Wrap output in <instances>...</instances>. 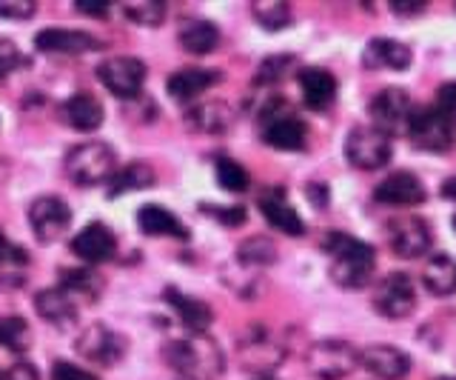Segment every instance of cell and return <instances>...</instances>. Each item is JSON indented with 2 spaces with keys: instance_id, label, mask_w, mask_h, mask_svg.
Returning <instances> with one entry per match:
<instances>
[{
  "instance_id": "cell-1",
  "label": "cell",
  "mask_w": 456,
  "mask_h": 380,
  "mask_svg": "<svg viewBox=\"0 0 456 380\" xmlns=\"http://www.w3.org/2000/svg\"><path fill=\"white\" fill-rule=\"evenodd\" d=\"M325 252L331 258V277L342 289H362L374 275L377 255L365 241L331 232L325 237Z\"/></svg>"
},
{
  "instance_id": "cell-2",
  "label": "cell",
  "mask_w": 456,
  "mask_h": 380,
  "mask_svg": "<svg viewBox=\"0 0 456 380\" xmlns=\"http://www.w3.org/2000/svg\"><path fill=\"white\" fill-rule=\"evenodd\" d=\"M163 358L180 377L189 380H214L223 375L225 366L220 346L208 335H191L183 337V341L166 343Z\"/></svg>"
},
{
  "instance_id": "cell-3",
  "label": "cell",
  "mask_w": 456,
  "mask_h": 380,
  "mask_svg": "<svg viewBox=\"0 0 456 380\" xmlns=\"http://www.w3.org/2000/svg\"><path fill=\"white\" fill-rule=\"evenodd\" d=\"M66 172L80 186H97L118 175V154L109 144H80L66 154Z\"/></svg>"
},
{
  "instance_id": "cell-4",
  "label": "cell",
  "mask_w": 456,
  "mask_h": 380,
  "mask_svg": "<svg viewBox=\"0 0 456 380\" xmlns=\"http://www.w3.org/2000/svg\"><path fill=\"white\" fill-rule=\"evenodd\" d=\"M360 366V351L348 341H317L308 349V372L320 380H342Z\"/></svg>"
},
{
  "instance_id": "cell-5",
  "label": "cell",
  "mask_w": 456,
  "mask_h": 380,
  "mask_svg": "<svg viewBox=\"0 0 456 380\" xmlns=\"http://www.w3.org/2000/svg\"><path fill=\"white\" fill-rule=\"evenodd\" d=\"M391 137L382 135L377 126H356V129L348 132L346 140V158L351 166L365 169V172H374V169H382L391 161Z\"/></svg>"
},
{
  "instance_id": "cell-6",
  "label": "cell",
  "mask_w": 456,
  "mask_h": 380,
  "mask_svg": "<svg viewBox=\"0 0 456 380\" xmlns=\"http://www.w3.org/2000/svg\"><path fill=\"white\" fill-rule=\"evenodd\" d=\"M97 80L114 95L123 97V101H132V97L140 95L142 83H146V63L137 58H111L106 63L97 66Z\"/></svg>"
},
{
  "instance_id": "cell-7",
  "label": "cell",
  "mask_w": 456,
  "mask_h": 380,
  "mask_svg": "<svg viewBox=\"0 0 456 380\" xmlns=\"http://www.w3.org/2000/svg\"><path fill=\"white\" fill-rule=\"evenodd\" d=\"M453 132L451 123L439 115L434 106L428 109H413V115L408 120V135L413 140V146H419L425 152H448L453 149Z\"/></svg>"
},
{
  "instance_id": "cell-8",
  "label": "cell",
  "mask_w": 456,
  "mask_h": 380,
  "mask_svg": "<svg viewBox=\"0 0 456 380\" xmlns=\"http://www.w3.org/2000/svg\"><path fill=\"white\" fill-rule=\"evenodd\" d=\"M374 306L377 312L391 318V320H403L408 318L413 309H417V292L405 272H391L379 280L377 294H374Z\"/></svg>"
},
{
  "instance_id": "cell-9",
  "label": "cell",
  "mask_w": 456,
  "mask_h": 380,
  "mask_svg": "<svg viewBox=\"0 0 456 380\" xmlns=\"http://www.w3.org/2000/svg\"><path fill=\"white\" fill-rule=\"evenodd\" d=\"M368 112L382 135H394L399 129H408V120L413 115V103L405 89L391 87V89H382L379 95L370 97Z\"/></svg>"
},
{
  "instance_id": "cell-10",
  "label": "cell",
  "mask_w": 456,
  "mask_h": 380,
  "mask_svg": "<svg viewBox=\"0 0 456 380\" xmlns=\"http://www.w3.org/2000/svg\"><path fill=\"white\" fill-rule=\"evenodd\" d=\"M28 223H32L35 237L40 244L57 241L71 223V209L57 194H43L32 206H28Z\"/></svg>"
},
{
  "instance_id": "cell-11",
  "label": "cell",
  "mask_w": 456,
  "mask_h": 380,
  "mask_svg": "<svg viewBox=\"0 0 456 380\" xmlns=\"http://www.w3.org/2000/svg\"><path fill=\"white\" fill-rule=\"evenodd\" d=\"M388 244L394 249V255L399 258H408V260H417L422 258L428 249L434 244V235H431V227L422 220V218H399V220H391L388 227Z\"/></svg>"
},
{
  "instance_id": "cell-12",
  "label": "cell",
  "mask_w": 456,
  "mask_h": 380,
  "mask_svg": "<svg viewBox=\"0 0 456 380\" xmlns=\"http://www.w3.org/2000/svg\"><path fill=\"white\" fill-rule=\"evenodd\" d=\"M308 129L305 123L299 120L294 112L289 109H268L263 118V140L274 149L285 152H297L305 146Z\"/></svg>"
},
{
  "instance_id": "cell-13",
  "label": "cell",
  "mask_w": 456,
  "mask_h": 380,
  "mask_svg": "<svg viewBox=\"0 0 456 380\" xmlns=\"http://www.w3.org/2000/svg\"><path fill=\"white\" fill-rule=\"evenodd\" d=\"M123 337L118 332H111L103 323H92V326H86L77 337V355L92 360V363H100V366H111L123 358Z\"/></svg>"
},
{
  "instance_id": "cell-14",
  "label": "cell",
  "mask_w": 456,
  "mask_h": 380,
  "mask_svg": "<svg viewBox=\"0 0 456 380\" xmlns=\"http://www.w3.org/2000/svg\"><path fill=\"white\" fill-rule=\"evenodd\" d=\"M360 366L379 380H403L411 372V358L396 346L377 343L360 351Z\"/></svg>"
},
{
  "instance_id": "cell-15",
  "label": "cell",
  "mask_w": 456,
  "mask_h": 380,
  "mask_svg": "<svg viewBox=\"0 0 456 380\" xmlns=\"http://www.w3.org/2000/svg\"><path fill=\"white\" fill-rule=\"evenodd\" d=\"M374 198L385 206H419L428 192L413 172H394L374 189Z\"/></svg>"
},
{
  "instance_id": "cell-16",
  "label": "cell",
  "mask_w": 456,
  "mask_h": 380,
  "mask_svg": "<svg viewBox=\"0 0 456 380\" xmlns=\"http://www.w3.org/2000/svg\"><path fill=\"white\" fill-rule=\"evenodd\" d=\"M240 360L251 372H271L277 369L282 360V349L274 343V337L263 329H254L246 341H240Z\"/></svg>"
},
{
  "instance_id": "cell-17",
  "label": "cell",
  "mask_w": 456,
  "mask_h": 380,
  "mask_svg": "<svg viewBox=\"0 0 456 380\" xmlns=\"http://www.w3.org/2000/svg\"><path fill=\"white\" fill-rule=\"evenodd\" d=\"M114 249H118V241H114V232L106 223H89L71 241V252L86 263H106L114 255Z\"/></svg>"
},
{
  "instance_id": "cell-18",
  "label": "cell",
  "mask_w": 456,
  "mask_h": 380,
  "mask_svg": "<svg viewBox=\"0 0 456 380\" xmlns=\"http://www.w3.org/2000/svg\"><path fill=\"white\" fill-rule=\"evenodd\" d=\"M35 46L52 54H83V52L103 49V44L94 35L75 32V29H43L35 37Z\"/></svg>"
},
{
  "instance_id": "cell-19",
  "label": "cell",
  "mask_w": 456,
  "mask_h": 380,
  "mask_svg": "<svg viewBox=\"0 0 456 380\" xmlns=\"http://www.w3.org/2000/svg\"><path fill=\"white\" fill-rule=\"evenodd\" d=\"M260 212L263 218L271 223L274 229H280L282 235H291V237H299L305 232V223L303 218L297 215V209L285 201V194L280 189H271L260 198Z\"/></svg>"
},
{
  "instance_id": "cell-20",
  "label": "cell",
  "mask_w": 456,
  "mask_h": 380,
  "mask_svg": "<svg viewBox=\"0 0 456 380\" xmlns=\"http://www.w3.org/2000/svg\"><path fill=\"white\" fill-rule=\"evenodd\" d=\"M411 61H413L411 49L391 37H374L362 54L365 69H394V72H405Z\"/></svg>"
},
{
  "instance_id": "cell-21",
  "label": "cell",
  "mask_w": 456,
  "mask_h": 380,
  "mask_svg": "<svg viewBox=\"0 0 456 380\" xmlns=\"http://www.w3.org/2000/svg\"><path fill=\"white\" fill-rule=\"evenodd\" d=\"M214 83H220V72L189 66V69H180V72H175L168 78V95L175 97V101H180V103H191L206 89H211Z\"/></svg>"
},
{
  "instance_id": "cell-22",
  "label": "cell",
  "mask_w": 456,
  "mask_h": 380,
  "mask_svg": "<svg viewBox=\"0 0 456 380\" xmlns=\"http://www.w3.org/2000/svg\"><path fill=\"white\" fill-rule=\"evenodd\" d=\"M185 123L191 126L197 132H206V135H220L228 132L234 123V109L223 103V101H206V103H197L189 115H185Z\"/></svg>"
},
{
  "instance_id": "cell-23",
  "label": "cell",
  "mask_w": 456,
  "mask_h": 380,
  "mask_svg": "<svg viewBox=\"0 0 456 380\" xmlns=\"http://www.w3.org/2000/svg\"><path fill=\"white\" fill-rule=\"evenodd\" d=\"M35 309L40 318H46L49 323H57V326H63V323H71L77 318V301L75 294L69 289L57 286V289H43L37 298H35Z\"/></svg>"
},
{
  "instance_id": "cell-24",
  "label": "cell",
  "mask_w": 456,
  "mask_h": 380,
  "mask_svg": "<svg viewBox=\"0 0 456 380\" xmlns=\"http://www.w3.org/2000/svg\"><path fill=\"white\" fill-rule=\"evenodd\" d=\"M299 89H303V97L311 109H328L337 97V78L325 69H303L299 72Z\"/></svg>"
},
{
  "instance_id": "cell-25",
  "label": "cell",
  "mask_w": 456,
  "mask_h": 380,
  "mask_svg": "<svg viewBox=\"0 0 456 380\" xmlns=\"http://www.w3.org/2000/svg\"><path fill=\"white\" fill-rule=\"evenodd\" d=\"M166 301L171 303V309H175L177 318L183 320V326H185V329H191L194 335H203V332L211 326L214 312H211V309H208L203 301L189 298V294H183V292L175 289V286H168V289H166Z\"/></svg>"
},
{
  "instance_id": "cell-26",
  "label": "cell",
  "mask_w": 456,
  "mask_h": 380,
  "mask_svg": "<svg viewBox=\"0 0 456 380\" xmlns=\"http://www.w3.org/2000/svg\"><path fill=\"white\" fill-rule=\"evenodd\" d=\"M137 227L140 232H146L151 237H177V241H185L189 232H185L183 223L168 212V209L157 206V203H149L142 206L137 212Z\"/></svg>"
},
{
  "instance_id": "cell-27",
  "label": "cell",
  "mask_w": 456,
  "mask_h": 380,
  "mask_svg": "<svg viewBox=\"0 0 456 380\" xmlns=\"http://www.w3.org/2000/svg\"><path fill=\"white\" fill-rule=\"evenodd\" d=\"M63 115L69 120V126H75L80 132H94L100 123H103V106H100L97 97L92 95H75L69 97L63 106Z\"/></svg>"
},
{
  "instance_id": "cell-28",
  "label": "cell",
  "mask_w": 456,
  "mask_h": 380,
  "mask_svg": "<svg viewBox=\"0 0 456 380\" xmlns=\"http://www.w3.org/2000/svg\"><path fill=\"white\" fill-rule=\"evenodd\" d=\"M177 37H180V46L185 52H191V54H208L220 44L217 26L208 23V21H185L180 26Z\"/></svg>"
},
{
  "instance_id": "cell-29",
  "label": "cell",
  "mask_w": 456,
  "mask_h": 380,
  "mask_svg": "<svg viewBox=\"0 0 456 380\" xmlns=\"http://www.w3.org/2000/svg\"><path fill=\"white\" fill-rule=\"evenodd\" d=\"M422 284L431 294H445L456 292V263L448 255H431V260L425 263V272H422Z\"/></svg>"
},
{
  "instance_id": "cell-30",
  "label": "cell",
  "mask_w": 456,
  "mask_h": 380,
  "mask_svg": "<svg viewBox=\"0 0 456 380\" xmlns=\"http://www.w3.org/2000/svg\"><path fill=\"white\" fill-rule=\"evenodd\" d=\"M154 186V172L146 163H128L123 169H118V175L111 178L109 186V198H118V194L134 192V189H149Z\"/></svg>"
},
{
  "instance_id": "cell-31",
  "label": "cell",
  "mask_w": 456,
  "mask_h": 380,
  "mask_svg": "<svg viewBox=\"0 0 456 380\" xmlns=\"http://www.w3.org/2000/svg\"><path fill=\"white\" fill-rule=\"evenodd\" d=\"M254 18L260 21V26L265 29L277 32V29H285V26L291 23V6L282 4V0H260V4L251 6Z\"/></svg>"
},
{
  "instance_id": "cell-32",
  "label": "cell",
  "mask_w": 456,
  "mask_h": 380,
  "mask_svg": "<svg viewBox=\"0 0 456 380\" xmlns=\"http://www.w3.org/2000/svg\"><path fill=\"white\" fill-rule=\"evenodd\" d=\"M237 255L242 263H248V266H271L277 260V246L271 244L268 237L256 235V237H248V241L240 244Z\"/></svg>"
},
{
  "instance_id": "cell-33",
  "label": "cell",
  "mask_w": 456,
  "mask_h": 380,
  "mask_svg": "<svg viewBox=\"0 0 456 380\" xmlns=\"http://www.w3.org/2000/svg\"><path fill=\"white\" fill-rule=\"evenodd\" d=\"M32 332L20 318H0V346L9 351H26Z\"/></svg>"
},
{
  "instance_id": "cell-34",
  "label": "cell",
  "mask_w": 456,
  "mask_h": 380,
  "mask_svg": "<svg viewBox=\"0 0 456 380\" xmlns=\"http://www.w3.org/2000/svg\"><path fill=\"white\" fill-rule=\"evenodd\" d=\"M123 15L140 26H160L166 18V4L160 0H140V4H126Z\"/></svg>"
},
{
  "instance_id": "cell-35",
  "label": "cell",
  "mask_w": 456,
  "mask_h": 380,
  "mask_svg": "<svg viewBox=\"0 0 456 380\" xmlns=\"http://www.w3.org/2000/svg\"><path fill=\"white\" fill-rule=\"evenodd\" d=\"M217 180H220V186L225 189V192H246L248 189V183H251V178H248V172L242 169L237 161H232V158H220L217 161Z\"/></svg>"
},
{
  "instance_id": "cell-36",
  "label": "cell",
  "mask_w": 456,
  "mask_h": 380,
  "mask_svg": "<svg viewBox=\"0 0 456 380\" xmlns=\"http://www.w3.org/2000/svg\"><path fill=\"white\" fill-rule=\"evenodd\" d=\"M63 289H69L71 294H75V298H94V294L100 292V280H97V275L86 272V269L66 272Z\"/></svg>"
},
{
  "instance_id": "cell-37",
  "label": "cell",
  "mask_w": 456,
  "mask_h": 380,
  "mask_svg": "<svg viewBox=\"0 0 456 380\" xmlns=\"http://www.w3.org/2000/svg\"><path fill=\"white\" fill-rule=\"evenodd\" d=\"M434 109L451 123V129H456V83H445V87L439 89Z\"/></svg>"
},
{
  "instance_id": "cell-38",
  "label": "cell",
  "mask_w": 456,
  "mask_h": 380,
  "mask_svg": "<svg viewBox=\"0 0 456 380\" xmlns=\"http://www.w3.org/2000/svg\"><path fill=\"white\" fill-rule=\"evenodd\" d=\"M37 12V6L32 0H0V18L6 21H28Z\"/></svg>"
},
{
  "instance_id": "cell-39",
  "label": "cell",
  "mask_w": 456,
  "mask_h": 380,
  "mask_svg": "<svg viewBox=\"0 0 456 380\" xmlns=\"http://www.w3.org/2000/svg\"><path fill=\"white\" fill-rule=\"evenodd\" d=\"M20 49L12 44L9 37H0V78H6L9 72L20 66Z\"/></svg>"
},
{
  "instance_id": "cell-40",
  "label": "cell",
  "mask_w": 456,
  "mask_h": 380,
  "mask_svg": "<svg viewBox=\"0 0 456 380\" xmlns=\"http://www.w3.org/2000/svg\"><path fill=\"white\" fill-rule=\"evenodd\" d=\"M291 63H294V58H268V61H263L256 80H260V83H274V80H280L285 75V69H289Z\"/></svg>"
},
{
  "instance_id": "cell-41",
  "label": "cell",
  "mask_w": 456,
  "mask_h": 380,
  "mask_svg": "<svg viewBox=\"0 0 456 380\" xmlns=\"http://www.w3.org/2000/svg\"><path fill=\"white\" fill-rule=\"evenodd\" d=\"M52 380H97V377L92 372L77 369V366L66 363V360H57L54 369H52Z\"/></svg>"
},
{
  "instance_id": "cell-42",
  "label": "cell",
  "mask_w": 456,
  "mask_h": 380,
  "mask_svg": "<svg viewBox=\"0 0 456 380\" xmlns=\"http://www.w3.org/2000/svg\"><path fill=\"white\" fill-rule=\"evenodd\" d=\"M0 380H40V372L32 363L20 360V363H14V366H9V369L0 372Z\"/></svg>"
},
{
  "instance_id": "cell-43",
  "label": "cell",
  "mask_w": 456,
  "mask_h": 380,
  "mask_svg": "<svg viewBox=\"0 0 456 380\" xmlns=\"http://www.w3.org/2000/svg\"><path fill=\"white\" fill-rule=\"evenodd\" d=\"M206 212L211 218L228 223V227H237V223L246 220V209H242V206H228V209H211V206H206Z\"/></svg>"
},
{
  "instance_id": "cell-44",
  "label": "cell",
  "mask_w": 456,
  "mask_h": 380,
  "mask_svg": "<svg viewBox=\"0 0 456 380\" xmlns=\"http://www.w3.org/2000/svg\"><path fill=\"white\" fill-rule=\"evenodd\" d=\"M14 260L23 263V260H26V255H23V252L9 241L6 235H0V266H4V263H14Z\"/></svg>"
},
{
  "instance_id": "cell-45",
  "label": "cell",
  "mask_w": 456,
  "mask_h": 380,
  "mask_svg": "<svg viewBox=\"0 0 456 380\" xmlns=\"http://www.w3.org/2000/svg\"><path fill=\"white\" fill-rule=\"evenodd\" d=\"M391 9L396 15H417V12H425L428 4H391Z\"/></svg>"
},
{
  "instance_id": "cell-46",
  "label": "cell",
  "mask_w": 456,
  "mask_h": 380,
  "mask_svg": "<svg viewBox=\"0 0 456 380\" xmlns=\"http://www.w3.org/2000/svg\"><path fill=\"white\" fill-rule=\"evenodd\" d=\"M77 12H86V15H94V18H97V15L103 18L106 12H109V6H106V4H97V6H94V4H77Z\"/></svg>"
},
{
  "instance_id": "cell-47",
  "label": "cell",
  "mask_w": 456,
  "mask_h": 380,
  "mask_svg": "<svg viewBox=\"0 0 456 380\" xmlns=\"http://www.w3.org/2000/svg\"><path fill=\"white\" fill-rule=\"evenodd\" d=\"M442 198L456 201V175H453V178H448L445 183H442Z\"/></svg>"
},
{
  "instance_id": "cell-48",
  "label": "cell",
  "mask_w": 456,
  "mask_h": 380,
  "mask_svg": "<svg viewBox=\"0 0 456 380\" xmlns=\"http://www.w3.org/2000/svg\"><path fill=\"white\" fill-rule=\"evenodd\" d=\"M434 380H453V377H434Z\"/></svg>"
},
{
  "instance_id": "cell-49",
  "label": "cell",
  "mask_w": 456,
  "mask_h": 380,
  "mask_svg": "<svg viewBox=\"0 0 456 380\" xmlns=\"http://www.w3.org/2000/svg\"><path fill=\"white\" fill-rule=\"evenodd\" d=\"M453 229H456V215H453Z\"/></svg>"
},
{
  "instance_id": "cell-50",
  "label": "cell",
  "mask_w": 456,
  "mask_h": 380,
  "mask_svg": "<svg viewBox=\"0 0 456 380\" xmlns=\"http://www.w3.org/2000/svg\"><path fill=\"white\" fill-rule=\"evenodd\" d=\"M260 380H274V377H260Z\"/></svg>"
},
{
  "instance_id": "cell-51",
  "label": "cell",
  "mask_w": 456,
  "mask_h": 380,
  "mask_svg": "<svg viewBox=\"0 0 456 380\" xmlns=\"http://www.w3.org/2000/svg\"><path fill=\"white\" fill-rule=\"evenodd\" d=\"M180 380H189V377H180Z\"/></svg>"
}]
</instances>
